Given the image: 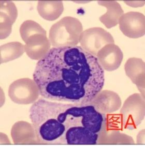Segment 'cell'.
Instances as JSON below:
<instances>
[{
    "mask_svg": "<svg viewBox=\"0 0 145 146\" xmlns=\"http://www.w3.org/2000/svg\"><path fill=\"white\" fill-rule=\"evenodd\" d=\"M96 57L103 70L113 71L117 70L121 64L123 54L118 45L109 44L100 50Z\"/></svg>",
    "mask_w": 145,
    "mask_h": 146,
    "instance_id": "9c48e42d",
    "label": "cell"
},
{
    "mask_svg": "<svg viewBox=\"0 0 145 146\" xmlns=\"http://www.w3.org/2000/svg\"><path fill=\"white\" fill-rule=\"evenodd\" d=\"M33 80L40 96L53 102H90L104 85V70L81 46L52 47L39 60Z\"/></svg>",
    "mask_w": 145,
    "mask_h": 146,
    "instance_id": "6da1fadb",
    "label": "cell"
},
{
    "mask_svg": "<svg viewBox=\"0 0 145 146\" xmlns=\"http://www.w3.org/2000/svg\"><path fill=\"white\" fill-rule=\"evenodd\" d=\"M89 103L100 112L106 115L118 111L122 105L121 100L118 94L109 90L100 91Z\"/></svg>",
    "mask_w": 145,
    "mask_h": 146,
    "instance_id": "ba28073f",
    "label": "cell"
},
{
    "mask_svg": "<svg viewBox=\"0 0 145 146\" xmlns=\"http://www.w3.org/2000/svg\"><path fill=\"white\" fill-rule=\"evenodd\" d=\"M11 136L16 144L38 143L33 125L26 121L14 123L11 130Z\"/></svg>",
    "mask_w": 145,
    "mask_h": 146,
    "instance_id": "4fadbf2b",
    "label": "cell"
},
{
    "mask_svg": "<svg viewBox=\"0 0 145 146\" xmlns=\"http://www.w3.org/2000/svg\"><path fill=\"white\" fill-rule=\"evenodd\" d=\"M126 4L133 7H138L144 6L145 1H125Z\"/></svg>",
    "mask_w": 145,
    "mask_h": 146,
    "instance_id": "ac0fdd59",
    "label": "cell"
},
{
    "mask_svg": "<svg viewBox=\"0 0 145 146\" xmlns=\"http://www.w3.org/2000/svg\"><path fill=\"white\" fill-rule=\"evenodd\" d=\"M24 45L25 52L30 58L39 60L50 50L51 44L47 35L36 34L27 39Z\"/></svg>",
    "mask_w": 145,
    "mask_h": 146,
    "instance_id": "30bf717a",
    "label": "cell"
},
{
    "mask_svg": "<svg viewBox=\"0 0 145 146\" xmlns=\"http://www.w3.org/2000/svg\"><path fill=\"white\" fill-rule=\"evenodd\" d=\"M79 43L84 50L96 56L99 50L105 45L115 44V40L109 32L100 27H94L82 32Z\"/></svg>",
    "mask_w": 145,
    "mask_h": 146,
    "instance_id": "8992f818",
    "label": "cell"
},
{
    "mask_svg": "<svg viewBox=\"0 0 145 146\" xmlns=\"http://www.w3.org/2000/svg\"><path fill=\"white\" fill-rule=\"evenodd\" d=\"M107 115L90 103L75 104L40 98L29 116L38 142L44 144H99L108 131Z\"/></svg>",
    "mask_w": 145,
    "mask_h": 146,
    "instance_id": "7a4b0ae2",
    "label": "cell"
},
{
    "mask_svg": "<svg viewBox=\"0 0 145 146\" xmlns=\"http://www.w3.org/2000/svg\"><path fill=\"white\" fill-rule=\"evenodd\" d=\"M37 10L44 19L54 21L59 17L64 11L62 1H38Z\"/></svg>",
    "mask_w": 145,
    "mask_h": 146,
    "instance_id": "9a60e30c",
    "label": "cell"
},
{
    "mask_svg": "<svg viewBox=\"0 0 145 146\" xmlns=\"http://www.w3.org/2000/svg\"><path fill=\"white\" fill-rule=\"evenodd\" d=\"M119 116L124 129H136L145 117V100L142 95L135 93L129 97L122 106Z\"/></svg>",
    "mask_w": 145,
    "mask_h": 146,
    "instance_id": "277c9868",
    "label": "cell"
},
{
    "mask_svg": "<svg viewBox=\"0 0 145 146\" xmlns=\"http://www.w3.org/2000/svg\"><path fill=\"white\" fill-rule=\"evenodd\" d=\"M82 32L83 27L78 19L66 16L50 28L49 40L53 47L77 46Z\"/></svg>",
    "mask_w": 145,
    "mask_h": 146,
    "instance_id": "3957f363",
    "label": "cell"
},
{
    "mask_svg": "<svg viewBox=\"0 0 145 146\" xmlns=\"http://www.w3.org/2000/svg\"><path fill=\"white\" fill-rule=\"evenodd\" d=\"M118 23L123 35L130 38H139L145 35V17L141 13H124L120 18Z\"/></svg>",
    "mask_w": 145,
    "mask_h": 146,
    "instance_id": "52a82bcc",
    "label": "cell"
},
{
    "mask_svg": "<svg viewBox=\"0 0 145 146\" xmlns=\"http://www.w3.org/2000/svg\"><path fill=\"white\" fill-rule=\"evenodd\" d=\"M20 34L23 41L25 42L27 39L36 34L47 35L46 31L41 25L31 20L24 21L20 27Z\"/></svg>",
    "mask_w": 145,
    "mask_h": 146,
    "instance_id": "e0dca14e",
    "label": "cell"
},
{
    "mask_svg": "<svg viewBox=\"0 0 145 146\" xmlns=\"http://www.w3.org/2000/svg\"><path fill=\"white\" fill-rule=\"evenodd\" d=\"M40 95L39 88L34 80L23 78L10 85L9 96L13 102L20 105L34 104Z\"/></svg>",
    "mask_w": 145,
    "mask_h": 146,
    "instance_id": "5b68a950",
    "label": "cell"
},
{
    "mask_svg": "<svg viewBox=\"0 0 145 146\" xmlns=\"http://www.w3.org/2000/svg\"><path fill=\"white\" fill-rule=\"evenodd\" d=\"M125 71L127 76L136 85L145 98V62L141 59L132 57L125 62Z\"/></svg>",
    "mask_w": 145,
    "mask_h": 146,
    "instance_id": "8fae6325",
    "label": "cell"
},
{
    "mask_svg": "<svg viewBox=\"0 0 145 146\" xmlns=\"http://www.w3.org/2000/svg\"><path fill=\"white\" fill-rule=\"evenodd\" d=\"M1 39L8 37L17 17V9L11 1H1Z\"/></svg>",
    "mask_w": 145,
    "mask_h": 146,
    "instance_id": "7c38bea8",
    "label": "cell"
},
{
    "mask_svg": "<svg viewBox=\"0 0 145 146\" xmlns=\"http://www.w3.org/2000/svg\"><path fill=\"white\" fill-rule=\"evenodd\" d=\"M98 3L107 9L106 13L99 18L102 23L108 29L117 26L120 18L124 14L120 4L116 1H98Z\"/></svg>",
    "mask_w": 145,
    "mask_h": 146,
    "instance_id": "5bb4252c",
    "label": "cell"
},
{
    "mask_svg": "<svg viewBox=\"0 0 145 146\" xmlns=\"http://www.w3.org/2000/svg\"><path fill=\"white\" fill-rule=\"evenodd\" d=\"M25 52L24 45L19 42H12L1 46V64L18 58Z\"/></svg>",
    "mask_w": 145,
    "mask_h": 146,
    "instance_id": "2e32d148",
    "label": "cell"
}]
</instances>
